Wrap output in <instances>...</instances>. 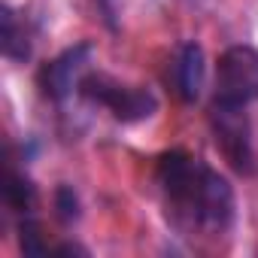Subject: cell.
<instances>
[{"instance_id": "obj_1", "label": "cell", "mask_w": 258, "mask_h": 258, "mask_svg": "<svg viewBox=\"0 0 258 258\" xmlns=\"http://www.w3.org/2000/svg\"><path fill=\"white\" fill-rule=\"evenodd\" d=\"M79 91L82 97H88L91 103H100L106 106L118 121H140V118H149L155 112V94L146 91V88H137V85H121L109 76H100V73H91L79 82Z\"/></svg>"}, {"instance_id": "obj_2", "label": "cell", "mask_w": 258, "mask_h": 258, "mask_svg": "<svg viewBox=\"0 0 258 258\" xmlns=\"http://www.w3.org/2000/svg\"><path fill=\"white\" fill-rule=\"evenodd\" d=\"M198 225L210 228V231H225L231 216H234V195H231V185L210 167L201 170L198 182L191 185V191L176 201Z\"/></svg>"}, {"instance_id": "obj_3", "label": "cell", "mask_w": 258, "mask_h": 258, "mask_svg": "<svg viewBox=\"0 0 258 258\" xmlns=\"http://www.w3.org/2000/svg\"><path fill=\"white\" fill-rule=\"evenodd\" d=\"M216 100L246 106L258 100V52L252 46H231L219 58Z\"/></svg>"}, {"instance_id": "obj_4", "label": "cell", "mask_w": 258, "mask_h": 258, "mask_svg": "<svg viewBox=\"0 0 258 258\" xmlns=\"http://www.w3.org/2000/svg\"><path fill=\"white\" fill-rule=\"evenodd\" d=\"M210 118H213L216 146H219L222 155L231 161V167L240 170V173H252V170H255V152H252L249 121H246V115H243V106L216 100Z\"/></svg>"}, {"instance_id": "obj_5", "label": "cell", "mask_w": 258, "mask_h": 258, "mask_svg": "<svg viewBox=\"0 0 258 258\" xmlns=\"http://www.w3.org/2000/svg\"><path fill=\"white\" fill-rule=\"evenodd\" d=\"M88 55H91V46H85V43L67 49L61 58H55L49 67H43V73H40V88H43L52 100H64V97L73 91V85L82 82L79 73H82V67L88 64Z\"/></svg>"}, {"instance_id": "obj_6", "label": "cell", "mask_w": 258, "mask_h": 258, "mask_svg": "<svg viewBox=\"0 0 258 258\" xmlns=\"http://www.w3.org/2000/svg\"><path fill=\"white\" fill-rule=\"evenodd\" d=\"M201 170H204L201 161H195L182 149H173V152L161 155V161H158V182L164 185L170 201H182L191 191V185L198 182Z\"/></svg>"}, {"instance_id": "obj_7", "label": "cell", "mask_w": 258, "mask_h": 258, "mask_svg": "<svg viewBox=\"0 0 258 258\" xmlns=\"http://www.w3.org/2000/svg\"><path fill=\"white\" fill-rule=\"evenodd\" d=\"M176 88L182 100H198L204 88V49L198 43L182 46L179 61H176Z\"/></svg>"}, {"instance_id": "obj_8", "label": "cell", "mask_w": 258, "mask_h": 258, "mask_svg": "<svg viewBox=\"0 0 258 258\" xmlns=\"http://www.w3.org/2000/svg\"><path fill=\"white\" fill-rule=\"evenodd\" d=\"M4 52H7V58H13V61H25V58L31 55V46H28L25 34L19 31L16 16H13L10 7H4Z\"/></svg>"}, {"instance_id": "obj_9", "label": "cell", "mask_w": 258, "mask_h": 258, "mask_svg": "<svg viewBox=\"0 0 258 258\" xmlns=\"http://www.w3.org/2000/svg\"><path fill=\"white\" fill-rule=\"evenodd\" d=\"M4 195H7V204L13 210H31V204H34V185L22 176H10Z\"/></svg>"}, {"instance_id": "obj_10", "label": "cell", "mask_w": 258, "mask_h": 258, "mask_svg": "<svg viewBox=\"0 0 258 258\" xmlns=\"http://www.w3.org/2000/svg\"><path fill=\"white\" fill-rule=\"evenodd\" d=\"M22 252L25 255H43L46 252V246L40 240V225L34 219H25L22 222Z\"/></svg>"}, {"instance_id": "obj_11", "label": "cell", "mask_w": 258, "mask_h": 258, "mask_svg": "<svg viewBox=\"0 0 258 258\" xmlns=\"http://www.w3.org/2000/svg\"><path fill=\"white\" fill-rule=\"evenodd\" d=\"M58 210H61V219H64V222L76 219V198H73L70 188H61V191H58Z\"/></svg>"}]
</instances>
